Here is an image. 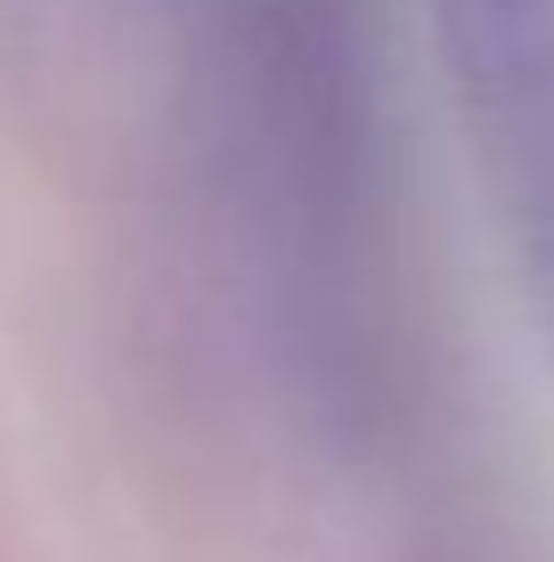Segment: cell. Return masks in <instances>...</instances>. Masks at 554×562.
Segmentation results:
<instances>
[{"label": "cell", "mask_w": 554, "mask_h": 562, "mask_svg": "<svg viewBox=\"0 0 554 562\" xmlns=\"http://www.w3.org/2000/svg\"><path fill=\"white\" fill-rule=\"evenodd\" d=\"M489 228L554 359V0H425Z\"/></svg>", "instance_id": "cell-1"}]
</instances>
